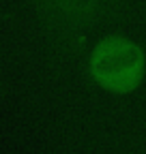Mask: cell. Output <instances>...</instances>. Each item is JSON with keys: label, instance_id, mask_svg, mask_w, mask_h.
Returning a JSON list of instances; mask_svg holds the SVG:
<instances>
[{"label": "cell", "instance_id": "obj_2", "mask_svg": "<svg viewBox=\"0 0 146 154\" xmlns=\"http://www.w3.org/2000/svg\"><path fill=\"white\" fill-rule=\"evenodd\" d=\"M112 0H52V19L67 28H90L95 26Z\"/></svg>", "mask_w": 146, "mask_h": 154}, {"label": "cell", "instance_id": "obj_1", "mask_svg": "<svg viewBox=\"0 0 146 154\" xmlns=\"http://www.w3.org/2000/svg\"><path fill=\"white\" fill-rule=\"evenodd\" d=\"M146 58L142 47L122 34H107L90 54V75L110 92H133L144 77Z\"/></svg>", "mask_w": 146, "mask_h": 154}, {"label": "cell", "instance_id": "obj_3", "mask_svg": "<svg viewBox=\"0 0 146 154\" xmlns=\"http://www.w3.org/2000/svg\"><path fill=\"white\" fill-rule=\"evenodd\" d=\"M36 2H39V5H41V9L52 17V0H36Z\"/></svg>", "mask_w": 146, "mask_h": 154}]
</instances>
